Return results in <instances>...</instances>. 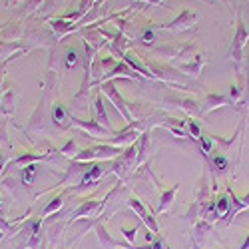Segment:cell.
I'll list each match as a JSON object with an SVG mask.
<instances>
[{
	"label": "cell",
	"instance_id": "cell-13",
	"mask_svg": "<svg viewBox=\"0 0 249 249\" xmlns=\"http://www.w3.org/2000/svg\"><path fill=\"white\" fill-rule=\"evenodd\" d=\"M76 62H78L76 52H72V50H70V52H68V56H66V66H68V68H72V66L76 64Z\"/></svg>",
	"mask_w": 249,
	"mask_h": 249
},
{
	"label": "cell",
	"instance_id": "cell-14",
	"mask_svg": "<svg viewBox=\"0 0 249 249\" xmlns=\"http://www.w3.org/2000/svg\"><path fill=\"white\" fill-rule=\"evenodd\" d=\"M201 143H203V150H205V152H210V150H212V142L207 140V138L201 136Z\"/></svg>",
	"mask_w": 249,
	"mask_h": 249
},
{
	"label": "cell",
	"instance_id": "cell-5",
	"mask_svg": "<svg viewBox=\"0 0 249 249\" xmlns=\"http://www.w3.org/2000/svg\"><path fill=\"white\" fill-rule=\"evenodd\" d=\"M62 203H64V197H62V196H56L54 199H50V203L44 207V212H42V215H40V217H48L50 213H54V212H58L60 210V207H62Z\"/></svg>",
	"mask_w": 249,
	"mask_h": 249
},
{
	"label": "cell",
	"instance_id": "cell-2",
	"mask_svg": "<svg viewBox=\"0 0 249 249\" xmlns=\"http://www.w3.org/2000/svg\"><path fill=\"white\" fill-rule=\"evenodd\" d=\"M210 231H212V223L201 219L199 223L194 225V231L190 233V239H192V247L194 249H203L207 237H210Z\"/></svg>",
	"mask_w": 249,
	"mask_h": 249
},
{
	"label": "cell",
	"instance_id": "cell-3",
	"mask_svg": "<svg viewBox=\"0 0 249 249\" xmlns=\"http://www.w3.org/2000/svg\"><path fill=\"white\" fill-rule=\"evenodd\" d=\"M96 237H98V245L100 249H118V247H124L126 243H122V241H116L108 230H106V225L104 223H98L96 225Z\"/></svg>",
	"mask_w": 249,
	"mask_h": 249
},
{
	"label": "cell",
	"instance_id": "cell-20",
	"mask_svg": "<svg viewBox=\"0 0 249 249\" xmlns=\"http://www.w3.org/2000/svg\"><path fill=\"white\" fill-rule=\"evenodd\" d=\"M0 170H2V158H0Z\"/></svg>",
	"mask_w": 249,
	"mask_h": 249
},
{
	"label": "cell",
	"instance_id": "cell-8",
	"mask_svg": "<svg viewBox=\"0 0 249 249\" xmlns=\"http://www.w3.org/2000/svg\"><path fill=\"white\" fill-rule=\"evenodd\" d=\"M122 235H124V239L128 241L130 247H134L136 245V235H138V225L132 227V230H124V227H122Z\"/></svg>",
	"mask_w": 249,
	"mask_h": 249
},
{
	"label": "cell",
	"instance_id": "cell-7",
	"mask_svg": "<svg viewBox=\"0 0 249 249\" xmlns=\"http://www.w3.org/2000/svg\"><path fill=\"white\" fill-rule=\"evenodd\" d=\"M230 199L227 197H219L217 199V203H215V210H217V213H219V217H225L227 213H230Z\"/></svg>",
	"mask_w": 249,
	"mask_h": 249
},
{
	"label": "cell",
	"instance_id": "cell-15",
	"mask_svg": "<svg viewBox=\"0 0 249 249\" xmlns=\"http://www.w3.org/2000/svg\"><path fill=\"white\" fill-rule=\"evenodd\" d=\"M190 130H192V134H194L196 138H201V136H199V128L196 126V124H190Z\"/></svg>",
	"mask_w": 249,
	"mask_h": 249
},
{
	"label": "cell",
	"instance_id": "cell-22",
	"mask_svg": "<svg viewBox=\"0 0 249 249\" xmlns=\"http://www.w3.org/2000/svg\"><path fill=\"white\" fill-rule=\"evenodd\" d=\"M72 249H74V247H72Z\"/></svg>",
	"mask_w": 249,
	"mask_h": 249
},
{
	"label": "cell",
	"instance_id": "cell-18",
	"mask_svg": "<svg viewBox=\"0 0 249 249\" xmlns=\"http://www.w3.org/2000/svg\"><path fill=\"white\" fill-rule=\"evenodd\" d=\"M217 249H231V247H227V245H217Z\"/></svg>",
	"mask_w": 249,
	"mask_h": 249
},
{
	"label": "cell",
	"instance_id": "cell-12",
	"mask_svg": "<svg viewBox=\"0 0 249 249\" xmlns=\"http://www.w3.org/2000/svg\"><path fill=\"white\" fill-rule=\"evenodd\" d=\"M213 165H215V168H219V170H225L227 168V160L223 156H217V158H213Z\"/></svg>",
	"mask_w": 249,
	"mask_h": 249
},
{
	"label": "cell",
	"instance_id": "cell-17",
	"mask_svg": "<svg viewBox=\"0 0 249 249\" xmlns=\"http://www.w3.org/2000/svg\"><path fill=\"white\" fill-rule=\"evenodd\" d=\"M241 201H243V205H245V207H249V196H245Z\"/></svg>",
	"mask_w": 249,
	"mask_h": 249
},
{
	"label": "cell",
	"instance_id": "cell-21",
	"mask_svg": "<svg viewBox=\"0 0 249 249\" xmlns=\"http://www.w3.org/2000/svg\"><path fill=\"white\" fill-rule=\"evenodd\" d=\"M0 210H2V199H0Z\"/></svg>",
	"mask_w": 249,
	"mask_h": 249
},
{
	"label": "cell",
	"instance_id": "cell-19",
	"mask_svg": "<svg viewBox=\"0 0 249 249\" xmlns=\"http://www.w3.org/2000/svg\"><path fill=\"white\" fill-rule=\"evenodd\" d=\"M4 237H6V233H2V231H0V241H2Z\"/></svg>",
	"mask_w": 249,
	"mask_h": 249
},
{
	"label": "cell",
	"instance_id": "cell-10",
	"mask_svg": "<svg viewBox=\"0 0 249 249\" xmlns=\"http://www.w3.org/2000/svg\"><path fill=\"white\" fill-rule=\"evenodd\" d=\"M34 174H36V168L30 163V165H26L24 168V172H22V181L26 183V185H30L32 181H34Z\"/></svg>",
	"mask_w": 249,
	"mask_h": 249
},
{
	"label": "cell",
	"instance_id": "cell-16",
	"mask_svg": "<svg viewBox=\"0 0 249 249\" xmlns=\"http://www.w3.org/2000/svg\"><path fill=\"white\" fill-rule=\"evenodd\" d=\"M239 249H249V231H247V237H245V241L239 245Z\"/></svg>",
	"mask_w": 249,
	"mask_h": 249
},
{
	"label": "cell",
	"instance_id": "cell-4",
	"mask_svg": "<svg viewBox=\"0 0 249 249\" xmlns=\"http://www.w3.org/2000/svg\"><path fill=\"white\" fill-rule=\"evenodd\" d=\"M100 201H86L84 205L80 207V210H76L74 213H72V219H80V217H84V215H92L94 212H98L100 210Z\"/></svg>",
	"mask_w": 249,
	"mask_h": 249
},
{
	"label": "cell",
	"instance_id": "cell-6",
	"mask_svg": "<svg viewBox=\"0 0 249 249\" xmlns=\"http://www.w3.org/2000/svg\"><path fill=\"white\" fill-rule=\"evenodd\" d=\"M176 190H178V188H172L170 192H165V194L161 196V203H160V210H158V213H163V212H168L170 207H172V201H174Z\"/></svg>",
	"mask_w": 249,
	"mask_h": 249
},
{
	"label": "cell",
	"instance_id": "cell-1",
	"mask_svg": "<svg viewBox=\"0 0 249 249\" xmlns=\"http://www.w3.org/2000/svg\"><path fill=\"white\" fill-rule=\"evenodd\" d=\"M130 205H132V210L138 213V217L142 219V223L146 225L150 231H154V235H160V227H158L156 217L146 210V207L142 205V201H140V199H130Z\"/></svg>",
	"mask_w": 249,
	"mask_h": 249
},
{
	"label": "cell",
	"instance_id": "cell-9",
	"mask_svg": "<svg viewBox=\"0 0 249 249\" xmlns=\"http://www.w3.org/2000/svg\"><path fill=\"white\" fill-rule=\"evenodd\" d=\"M52 116H54V122H56V126H58V124L62 126V124H64V120H66L64 108H62L60 104H56V106H54V112H52Z\"/></svg>",
	"mask_w": 249,
	"mask_h": 249
},
{
	"label": "cell",
	"instance_id": "cell-11",
	"mask_svg": "<svg viewBox=\"0 0 249 249\" xmlns=\"http://www.w3.org/2000/svg\"><path fill=\"white\" fill-rule=\"evenodd\" d=\"M18 230V225H14V223H10V221H4L2 217H0V231H2V233H14Z\"/></svg>",
	"mask_w": 249,
	"mask_h": 249
}]
</instances>
